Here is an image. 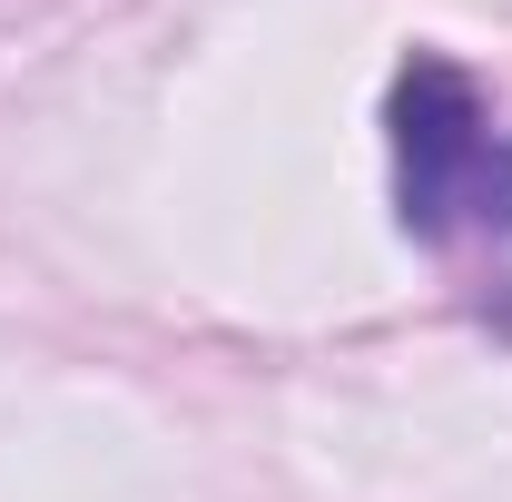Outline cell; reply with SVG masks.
<instances>
[{
    "mask_svg": "<svg viewBox=\"0 0 512 502\" xmlns=\"http://www.w3.org/2000/svg\"><path fill=\"white\" fill-rule=\"evenodd\" d=\"M384 138H394V217L414 247H512V128L463 60L414 50L394 69Z\"/></svg>",
    "mask_w": 512,
    "mask_h": 502,
    "instance_id": "6da1fadb",
    "label": "cell"
}]
</instances>
